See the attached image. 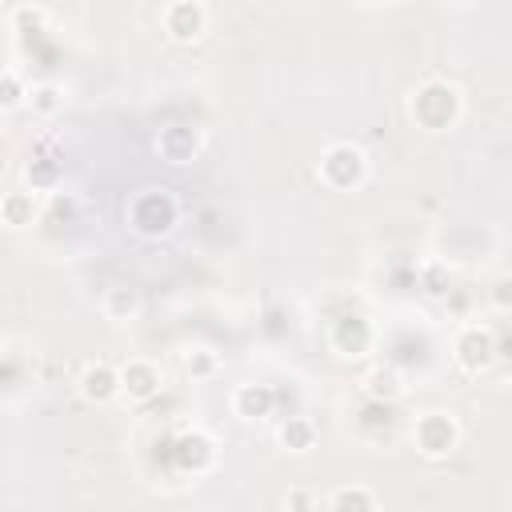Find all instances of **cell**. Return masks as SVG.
Returning a JSON list of instances; mask_svg holds the SVG:
<instances>
[{
    "instance_id": "obj_12",
    "label": "cell",
    "mask_w": 512,
    "mask_h": 512,
    "mask_svg": "<svg viewBox=\"0 0 512 512\" xmlns=\"http://www.w3.org/2000/svg\"><path fill=\"white\" fill-rule=\"evenodd\" d=\"M360 392L372 400V404H396L404 396V372L388 360H376L364 376H360Z\"/></svg>"
},
{
    "instance_id": "obj_5",
    "label": "cell",
    "mask_w": 512,
    "mask_h": 512,
    "mask_svg": "<svg viewBox=\"0 0 512 512\" xmlns=\"http://www.w3.org/2000/svg\"><path fill=\"white\" fill-rule=\"evenodd\" d=\"M412 444L424 460H448L456 448H460V420L444 408H432V412H420L412 420Z\"/></svg>"
},
{
    "instance_id": "obj_14",
    "label": "cell",
    "mask_w": 512,
    "mask_h": 512,
    "mask_svg": "<svg viewBox=\"0 0 512 512\" xmlns=\"http://www.w3.org/2000/svg\"><path fill=\"white\" fill-rule=\"evenodd\" d=\"M36 216H40V200H36L32 188H8V192L0 196V224H4V228H12V232L32 228Z\"/></svg>"
},
{
    "instance_id": "obj_22",
    "label": "cell",
    "mask_w": 512,
    "mask_h": 512,
    "mask_svg": "<svg viewBox=\"0 0 512 512\" xmlns=\"http://www.w3.org/2000/svg\"><path fill=\"white\" fill-rule=\"evenodd\" d=\"M24 100H28V84L12 68H0V116L12 112V108H20Z\"/></svg>"
},
{
    "instance_id": "obj_21",
    "label": "cell",
    "mask_w": 512,
    "mask_h": 512,
    "mask_svg": "<svg viewBox=\"0 0 512 512\" xmlns=\"http://www.w3.org/2000/svg\"><path fill=\"white\" fill-rule=\"evenodd\" d=\"M8 24L16 32H40L48 24V8L44 4H12L8 8Z\"/></svg>"
},
{
    "instance_id": "obj_15",
    "label": "cell",
    "mask_w": 512,
    "mask_h": 512,
    "mask_svg": "<svg viewBox=\"0 0 512 512\" xmlns=\"http://www.w3.org/2000/svg\"><path fill=\"white\" fill-rule=\"evenodd\" d=\"M316 440H320V432H316V424H312L308 416H284V420L276 424V444H280L284 452H292V456L312 452Z\"/></svg>"
},
{
    "instance_id": "obj_23",
    "label": "cell",
    "mask_w": 512,
    "mask_h": 512,
    "mask_svg": "<svg viewBox=\"0 0 512 512\" xmlns=\"http://www.w3.org/2000/svg\"><path fill=\"white\" fill-rule=\"evenodd\" d=\"M420 284H424V292H428V296H444V292H448V284H452L448 264H444V260H428V264L420 268Z\"/></svg>"
},
{
    "instance_id": "obj_25",
    "label": "cell",
    "mask_w": 512,
    "mask_h": 512,
    "mask_svg": "<svg viewBox=\"0 0 512 512\" xmlns=\"http://www.w3.org/2000/svg\"><path fill=\"white\" fill-rule=\"evenodd\" d=\"M288 508H296V512H308V508H312V496H308L304 488H296V492H288Z\"/></svg>"
},
{
    "instance_id": "obj_11",
    "label": "cell",
    "mask_w": 512,
    "mask_h": 512,
    "mask_svg": "<svg viewBox=\"0 0 512 512\" xmlns=\"http://www.w3.org/2000/svg\"><path fill=\"white\" fill-rule=\"evenodd\" d=\"M76 392L88 404H112V400H120V372H116V364L88 360L80 368V376H76Z\"/></svg>"
},
{
    "instance_id": "obj_24",
    "label": "cell",
    "mask_w": 512,
    "mask_h": 512,
    "mask_svg": "<svg viewBox=\"0 0 512 512\" xmlns=\"http://www.w3.org/2000/svg\"><path fill=\"white\" fill-rule=\"evenodd\" d=\"M508 288H512V280H508V272H500V276L492 280V308H496V312H508V308H512Z\"/></svg>"
},
{
    "instance_id": "obj_10",
    "label": "cell",
    "mask_w": 512,
    "mask_h": 512,
    "mask_svg": "<svg viewBox=\"0 0 512 512\" xmlns=\"http://www.w3.org/2000/svg\"><path fill=\"white\" fill-rule=\"evenodd\" d=\"M152 148H156V156H160L164 164H176V168H180V164H192V160L200 156L204 136H200L196 124H164V128L156 132Z\"/></svg>"
},
{
    "instance_id": "obj_9",
    "label": "cell",
    "mask_w": 512,
    "mask_h": 512,
    "mask_svg": "<svg viewBox=\"0 0 512 512\" xmlns=\"http://www.w3.org/2000/svg\"><path fill=\"white\" fill-rule=\"evenodd\" d=\"M172 460H176L180 472H188V476H204V472L216 468L220 448H216V440H212L204 428H188V432L176 436V444H172Z\"/></svg>"
},
{
    "instance_id": "obj_3",
    "label": "cell",
    "mask_w": 512,
    "mask_h": 512,
    "mask_svg": "<svg viewBox=\"0 0 512 512\" xmlns=\"http://www.w3.org/2000/svg\"><path fill=\"white\" fill-rule=\"evenodd\" d=\"M316 176L332 192H352L368 180V152L352 140H332L316 160Z\"/></svg>"
},
{
    "instance_id": "obj_18",
    "label": "cell",
    "mask_w": 512,
    "mask_h": 512,
    "mask_svg": "<svg viewBox=\"0 0 512 512\" xmlns=\"http://www.w3.org/2000/svg\"><path fill=\"white\" fill-rule=\"evenodd\" d=\"M24 180H28V188L40 196V192H56L60 188V180H64V168L52 160V156H32L28 164H24Z\"/></svg>"
},
{
    "instance_id": "obj_8",
    "label": "cell",
    "mask_w": 512,
    "mask_h": 512,
    "mask_svg": "<svg viewBox=\"0 0 512 512\" xmlns=\"http://www.w3.org/2000/svg\"><path fill=\"white\" fill-rule=\"evenodd\" d=\"M116 372H120V396L128 404H148L164 388V372L148 356H128L124 364H116Z\"/></svg>"
},
{
    "instance_id": "obj_4",
    "label": "cell",
    "mask_w": 512,
    "mask_h": 512,
    "mask_svg": "<svg viewBox=\"0 0 512 512\" xmlns=\"http://www.w3.org/2000/svg\"><path fill=\"white\" fill-rule=\"evenodd\" d=\"M452 360H456L460 372H468V376H484V372L500 360L496 328L476 324V320L460 324V332H456V340H452Z\"/></svg>"
},
{
    "instance_id": "obj_2",
    "label": "cell",
    "mask_w": 512,
    "mask_h": 512,
    "mask_svg": "<svg viewBox=\"0 0 512 512\" xmlns=\"http://www.w3.org/2000/svg\"><path fill=\"white\" fill-rule=\"evenodd\" d=\"M124 220L140 240H164L180 224V200L168 188H140L124 204Z\"/></svg>"
},
{
    "instance_id": "obj_26",
    "label": "cell",
    "mask_w": 512,
    "mask_h": 512,
    "mask_svg": "<svg viewBox=\"0 0 512 512\" xmlns=\"http://www.w3.org/2000/svg\"><path fill=\"white\" fill-rule=\"evenodd\" d=\"M0 136H4V116H0Z\"/></svg>"
},
{
    "instance_id": "obj_6",
    "label": "cell",
    "mask_w": 512,
    "mask_h": 512,
    "mask_svg": "<svg viewBox=\"0 0 512 512\" xmlns=\"http://www.w3.org/2000/svg\"><path fill=\"white\" fill-rule=\"evenodd\" d=\"M328 348L344 360H360L376 348V324L364 312H340L328 324Z\"/></svg>"
},
{
    "instance_id": "obj_20",
    "label": "cell",
    "mask_w": 512,
    "mask_h": 512,
    "mask_svg": "<svg viewBox=\"0 0 512 512\" xmlns=\"http://www.w3.org/2000/svg\"><path fill=\"white\" fill-rule=\"evenodd\" d=\"M180 364H184V372H188L192 380H208V376L220 372V356H216L212 348H188V352L180 356Z\"/></svg>"
},
{
    "instance_id": "obj_13",
    "label": "cell",
    "mask_w": 512,
    "mask_h": 512,
    "mask_svg": "<svg viewBox=\"0 0 512 512\" xmlns=\"http://www.w3.org/2000/svg\"><path fill=\"white\" fill-rule=\"evenodd\" d=\"M272 408H276V388L272 384L248 380V384L232 388V412L240 420H264V416H272Z\"/></svg>"
},
{
    "instance_id": "obj_19",
    "label": "cell",
    "mask_w": 512,
    "mask_h": 512,
    "mask_svg": "<svg viewBox=\"0 0 512 512\" xmlns=\"http://www.w3.org/2000/svg\"><path fill=\"white\" fill-rule=\"evenodd\" d=\"M64 100H68V96H64V88H60L56 80H36V84L28 88V100H24V104H28L36 116L48 120V116L64 112Z\"/></svg>"
},
{
    "instance_id": "obj_16",
    "label": "cell",
    "mask_w": 512,
    "mask_h": 512,
    "mask_svg": "<svg viewBox=\"0 0 512 512\" xmlns=\"http://www.w3.org/2000/svg\"><path fill=\"white\" fill-rule=\"evenodd\" d=\"M324 512H380V504L368 484H340L328 492Z\"/></svg>"
},
{
    "instance_id": "obj_7",
    "label": "cell",
    "mask_w": 512,
    "mask_h": 512,
    "mask_svg": "<svg viewBox=\"0 0 512 512\" xmlns=\"http://www.w3.org/2000/svg\"><path fill=\"white\" fill-rule=\"evenodd\" d=\"M160 28L172 44H196L208 32V4L200 0H172L160 8Z\"/></svg>"
},
{
    "instance_id": "obj_1",
    "label": "cell",
    "mask_w": 512,
    "mask_h": 512,
    "mask_svg": "<svg viewBox=\"0 0 512 512\" xmlns=\"http://www.w3.org/2000/svg\"><path fill=\"white\" fill-rule=\"evenodd\" d=\"M408 116H412L416 128H424V132H448V128H456L460 116H464V96H460V88H456L452 80L428 76V80H420V84L412 88V96H408Z\"/></svg>"
},
{
    "instance_id": "obj_17",
    "label": "cell",
    "mask_w": 512,
    "mask_h": 512,
    "mask_svg": "<svg viewBox=\"0 0 512 512\" xmlns=\"http://www.w3.org/2000/svg\"><path fill=\"white\" fill-rule=\"evenodd\" d=\"M100 308L112 324H128L140 316V292L132 284H112L104 296H100Z\"/></svg>"
}]
</instances>
